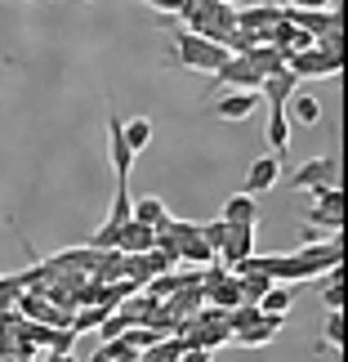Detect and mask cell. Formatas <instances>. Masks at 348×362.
<instances>
[{
    "label": "cell",
    "instance_id": "cell-1",
    "mask_svg": "<svg viewBox=\"0 0 348 362\" xmlns=\"http://www.w3.org/2000/svg\"><path fill=\"white\" fill-rule=\"evenodd\" d=\"M232 59V54L224 45H210V40H201V36H192V32H174V54L165 59V67H192V72H219Z\"/></svg>",
    "mask_w": 348,
    "mask_h": 362
},
{
    "label": "cell",
    "instance_id": "cell-2",
    "mask_svg": "<svg viewBox=\"0 0 348 362\" xmlns=\"http://www.w3.org/2000/svg\"><path fill=\"white\" fill-rule=\"evenodd\" d=\"M335 179H340V157L326 152V157L304 161L299 170L290 175V188H295V192H313V197H317V192H326V188H340Z\"/></svg>",
    "mask_w": 348,
    "mask_h": 362
},
{
    "label": "cell",
    "instance_id": "cell-3",
    "mask_svg": "<svg viewBox=\"0 0 348 362\" xmlns=\"http://www.w3.org/2000/svg\"><path fill=\"white\" fill-rule=\"evenodd\" d=\"M130 224V184H116V192H112V211H107V219L99 224V233L90 238V250H116V242H121V228Z\"/></svg>",
    "mask_w": 348,
    "mask_h": 362
},
{
    "label": "cell",
    "instance_id": "cell-4",
    "mask_svg": "<svg viewBox=\"0 0 348 362\" xmlns=\"http://www.w3.org/2000/svg\"><path fill=\"white\" fill-rule=\"evenodd\" d=\"M286 72L295 81H308V76H340L344 72V54H326V49H304V54H290L286 59Z\"/></svg>",
    "mask_w": 348,
    "mask_h": 362
},
{
    "label": "cell",
    "instance_id": "cell-5",
    "mask_svg": "<svg viewBox=\"0 0 348 362\" xmlns=\"http://www.w3.org/2000/svg\"><path fill=\"white\" fill-rule=\"evenodd\" d=\"M121 112H116V103H112V94H107V152H112V170H116V184H130V148H125V134H121Z\"/></svg>",
    "mask_w": 348,
    "mask_h": 362
},
{
    "label": "cell",
    "instance_id": "cell-6",
    "mask_svg": "<svg viewBox=\"0 0 348 362\" xmlns=\"http://www.w3.org/2000/svg\"><path fill=\"white\" fill-rule=\"evenodd\" d=\"M215 86H232V94H259L263 81L255 76V67H250L241 54H232V59L215 72Z\"/></svg>",
    "mask_w": 348,
    "mask_h": 362
},
{
    "label": "cell",
    "instance_id": "cell-7",
    "mask_svg": "<svg viewBox=\"0 0 348 362\" xmlns=\"http://www.w3.org/2000/svg\"><path fill=\"white\" fill-rule=\"evenodd\" d=\"M277 179H282V161H277V157H255V161H250V170H246L241 192H246V197H259V192L277 188Z\"/></svg>",
    "mask_w": 348,
    "mask_h": 362
},
{
    "label": "cell",
    "instance_id": "cell-8",
    "mask_svg": "<svg viewBox=\"0 0 348 362\" xmlns=\"http://www.w3.org/2000/svg\"><path fill=\"white\" fill-rule=\"evenodd\" d=\"M313 224H326L330 233L344 228V192H340V188L317 192V206H313V215H308V228H313Z\"/></svg>",
    "mask_w": 348,
    "mask_h": 362
},
{
    "label": "cell",
    "instance_id": "cell-9",
    "mask_svg": "<svg viewBox=\"0 0 348 362\" xmlns=\"http://www.w3.org/2000/svg\"><path fill=\"white\" fill-rule=\"evenodd\" d=\"M259 94L268 99V107H272V112H282V107H286V103L299 94V81H295V76H290L286 67H282V72H272V76L259 86Z\"/></svg>",
    "mask_w": 348,
    "mask_h": 362
},
{
    "label": "cell",
    "instance_id": "cell-10",
    "mask_svg": "<svg viewBox=\"0 0 348 362\" xmlns=\"http://www.w3.org/2000/svg\"><path fill=\"white\" fill-rule=\"evenodd\" d=\"M255 255V228H228V242H224V250H219V259L228 264V269H236L241 259H250Z\"/></svg>",
    "mask_w": 348,
    "mask_h": 362
},
{
    "label": "cell",
    "instance_id": "cell-11",
    "mask_svg": "<svg viewBox=\"0 0 348 362\" xmlns=\"http://www.w3.org/2000/svg\"><path fill=\"white\" fill-rule=\"evenodd\" d=\"M224 224L228 228H255L259 224V206H255V197H246V192H232V197L224 202Z\"/></svg>",
    "mask_w": 348,
    "mask_h": 362
},
{
    "label": "cell",
    "instance_id": "cell-12",
    "mask_svg": "<svg viewBox=\"0 0 348 362\" xmlns=\"http://www.w3.org/2000/svg\"><path fill=\"white\" fill-rule=\"evenodd\" d=\"M241 59L255 67V76H259V81H268L272 72H282V67H286V54H282V49H272V45H255V49H246Z\"/></svg>",
    "mask_w": 348,
    "mask_h": 362
},
{
    "label": "cell",
    "instance_id": "cell-13",
    "mask_svg": "<svg viewBox=\"0 0 348 362\" xmlns=\"http://www.w3.org/2000/svg\"><path fill=\"white\" fill-rule=\"evenodd\" d=\"M152 242H157V233H152V228H143V224H125V228H121L116 250H121L125 259H134V255H148Z\"/></svg>",
    "mask_w": 348,
    "mask_h": 362
},
{
    "label": "cell",
    "instance_id": "cell-14",
    "mask_svg": "<svg viewBox=\"0 0 348 362\" xmlns=\"http://www.w3.org/2000/svg\"><path fill=\"white\" fill-rule=\"evenodd\" d=\"M165 202L161 197H138V202H130V224H143V228H161L165 224Z\"/></svg>",
    "mask_w": 348,
    "mask_h": 362
},
{
    "label": "cell",
    "instance_id": "cell-15",
    "mask_svg": "<svg viewBox=\"0 0 348 362\" xmlns=\"http://www.w3.org/2000/svg\"><path fill=\"white\" fill-rule=\"evenodd\" d=\"M277 331H282V322H277V317H263V313H259V322H250L246 331H236L232 340L241 344V349H259V344H268Z\"/></svg>",
    "mask_w": 348,
    "mask_h": 362
},
{
    "label": "cell",
    "instance_id": "cell-16",
    "mask_svg": "<svg viewBox=\"0 0 348 362\" xmlns=\"http://www.w3.org/2000/svg\"><path fill=\"white\" fill-rule=\"evenodd\" d=\"M255 107H259V94H224V99L215 103V112L224 121H246Z\"/></svg>",
    "mask_w": 348,
    "mask_h": 362
},
{
    "label": "cell",
    "instance_id": "cell-17",
    "mask_svg": "<svg viewBox=\"0 0 348 362\" xmlns=\"http://www.w3.org/2000/svg\"><path fill=\"white\" fill-rule=\"evenodd\" d=\"M268 157L282 161L286 157V148H290V117L286 112H268Z\"/></svg>",
    "mask_w": 348,
    "mask_h": 362
},
{
    "label": "cell",
    "instance_id": "cell-18",
    "mask_svg": "<svg viewBox=\"0 0 348 362\" xmlns=\"http://www.w3.org/2000/svg\"><path fill=\"white\" fill-rule=\"evenodd\" d=\"M121 134H125V148H130V157H138V152L152 144V121H148V117H134V121L121 125Z\"/></svg>",
    "mask_w": 348,
    "mask_h": 362
},
{
    "label": "cell",
    "instance_id": "cell-19",
    "mask_svg": "<svg viewBox=\"0 0 348 362\" xmlns=\"http://www.w3.org/2000/svg\"><path fill=\"white\" fill-rule=\"evenodd\" d=\"M282 112L295 117V121H304V125H317V121H322V103H317L313 94H295V99H290Z\"/></svg>",
    "mask_w": 348,
    "mask_h": 362
},
{
    "label": "cell",
    "instance_id": "cell-20",
    "mask_svg": "<svg viewBox=\"0 0 348 362\" xmlns=\"http://www.w3.org/2000/svg\"><path fill=\"white\" fill-rule=\"evenodd\" d=\"M179 358H184V340H179V336H165V340L152 344L138 362H179Z\"/></svg>",
    "mask_w": 348,
    "mask_h": 362
},
{
    "label": "cell",
    "instance_id": "cell-21",
    "mask_svg": "<svg viewBox=\"0 0 348 362\" xmlns=\"http://www.w3.org/2000/svg\"><path fill=\"white\" fill-rule=\"evenodd\" d=\"M255 309H259L263 317H277V322H282V317H286V309H290V291H286V286H272L268 296H263V300L255 304Z\"/></svg>",
    "mask_w": 348,
    "mask_h": 362
},
{
    "label": "cell",
    "instance_id": "cell-22",
    "mask_svg": "<svg viewBox=\"0 0 348 362\" xmlns=\"http://www.w3.org/2000/svg\"><path fill=\"white\" fill-rule=\"evenodd\" d=\"M134 358H138V354H130L121 340H103L99 349H94V358H90V362H134Z\"/></svg>",
    "mask_w": 348,
    "mask_h": 362
},
{
    "label": "cell",
    "instance_id": "cell-23",
    "mask_svg": "<svg viewBox=\"0 0 348 362\" xmlns=\"http://www.w3.org/2000/svg\"><path fill=\"white\" fill-rule=\"evenodd\" d=\"M179 259H192V264L215 259V255H210V246L201 242V228H197V238H184V242H179Z\"/></svg>",
    "mask_w": 348,
    "mask_h": 362
},
{
    "label": "cell",
    "instance_id": "cell-24",
    "mask_svg": "<svg viewBox=\"0 0 348 362\" xmlns=\"http://www.w3.org/2000/svg\"><path fill=\"white\" fill-rule=\"evenodd\" d=\"M201 242L210 246V255L219 259V250H224V242H228V224H224V219H215V224H201Z\"/></svg>",
    "mask_w": 348,
    "mask_h": 362
},
{
    "label": "cell",
    "instance_id": "cell-25",
    "mask_svg": "<svg viewBox=\"0 0 348 362\" xmlns=\"http://www.w3.org/2000/svg\"><path fill=\"white\" fill-rule=\"evenodd\" d=\"M317 349H344V313H330L326 317V340Z\"/></svg>",
    "mask_w": 348,
    "mask_h": 362
},
{
    "label": "cell",
    "instance_id": "cell-26",
    "mask_svg": "<svg viewBox=\"0 0 348 362\" xmlns=\"http://www.w3.org/2000/svg\"><path fill=\"white\" fill-rule=\"evenodd\" d=\"M179 362H210V354H201V349H184V358Z\"/></svg>",
    "mask_w": 348,
    "mask_h": 362
},
{
    "label": "cell",
    "instance_id": "cell-27",
    "mask_svg": "<svg viewBox=\"0 0 348 362\" xmlns=\"http://www.w3.org/2000/svg\"><path fill=\"white\" fill-rule=\"evenodd\" d=\"M45 362H76V358H72V354H67V358H45Z\"/></svg>",
    "mask_w": 348,
    "mask_h": 362
}]
</instances>
